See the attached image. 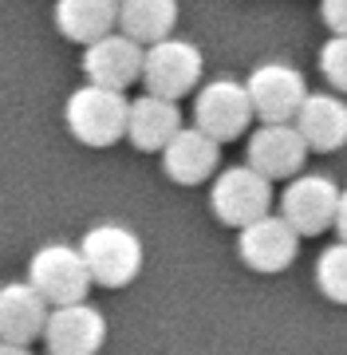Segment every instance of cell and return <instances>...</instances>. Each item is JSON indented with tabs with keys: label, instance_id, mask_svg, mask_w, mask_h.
I'll list each match as a JSON object with an SVG mask.
<instances>
[{
	"label": "cell",
	"instance_id": "obj_1",
	"mask_svg": "<svg viewBox=\"0 0 347 355\" xmlns=\"http://www.w3.org/2000/svg\"><path fill=\"white\" fill-rule=\"evenodd\" d=\"M67 130L75 135L83 146H115L118 139H127L130 127V103L123 91L99 87V83H83L67 95L64 107Z\"/></svg>",
	"mask_w": 347,
	"mask_h": 355
},
{
	"label": "cell",
	"instance_id": "obj_2",
	"mask_svg": "<svg viewBox=\"0 0 347 355\" xmlns=\"http://www.w3.org/2000/svg\"><path fill=\"white\" fill-rule=\"evenodd\" d=\"M28 280L36 284L39 296L52 308L87 300L91 284H95L87 257L75 245H44V249H36L32 261H28Z\"/></svg>",
	"mask_w": 347,
	"mask_h": 355
},
{
	"label": "cell",
	"instance_id": "obj_3",
	"mask_svg": "<svg viewBox=\"0 0 347 355\" xmlns=\"http://www.w3.org/2000/svg\"><path fill=\"white\" fill-rule=\"evenodd\" d=\"M272 205V178L260 174L257 166H229L221 170L213 190H209V209L221 225L244 229L257 217L269 214Z\"/></svg>",
	"mask_w": 347,
	"mask_h": 355
},
{
	"label": "cell",
	"instance_id": "obj_4",
	"mask_svg": "<svg viewBox=\"0 0 347 355\" xmlns=\"http://www.w3.org/2000/svg\"><path fill=\"white\" fill-rule=\"evenodd\" d=\"M79 249L87 257L95 284H103V288H123V284H130L139 277V268H142V241H139V233L127 225L87 229Z\"/></svg>",
	"mask_w": 347,
	"mask_h": 355
},
{
	"label": "cell",
	"instance_id": "obj_5",
	"mask_svg": "<svg viewBox=\"0 0 347 355\" xmlns=\"http://www.w3.org/2000/svg\"><path fill=\"white\" fill-rule=\"evenodd\" d=\"M253 119H257V107H253L249 83H237V79H213L193 99V123L217 142L241 139Z\"/></svg>",
	"mask_w": 347,
	"mask_h": 355
},
{
	"label": "cell",
	"instance_id": "obj_6",
	"mask_svg": "<svg viewBox=\"0 0 347 355\" xmlns=\"http://www.w3.org/2000/svg\"><path fill=\"white\" fill-rule=\"evenodd\" d=\"M202 48L190 44V40H178V36H166L146 48V67H142V83L146 91L154 95H166V99H181L190 95L197 83H202Z\"/></svg>",
	"mask_w": 347,
	"mask_h": 355
},
{
	"label": "cell",
	"instance_id": "obj_7",
	"mask_svg": "<svg viewBox=\"0 0 347 355\" xmlns=\"http://www.w3.org/2000/svg\"><path fill=\"white\" fill-rule=\"evenodd\" d=\"M344 190L323 174H296L281 193V214L300 229V237H320L335 225Z\"/></svg>",
	"mask_w": 347,
	"mask_h": 355
},
{
	"label": "cell",
	"instance_id": "obj_8",
	"mask_svg": "<svg viewBox=\"0 0 347 355\" xmlns=\"http://www.w3.org/2000/svg\"><path fill=\"white\" fill-rule=\"evenodd\" d=\"M237 253L253 272H284L300 253V229L284 214H265L241 229Z\"/></svg>",
	"mask_w": 347,
	"mask_h": 355
},
{
	"label": "cell",
	"instance_id": "obj_9",
	"mask_svg": "<svg viewBox=\"0 0 347 355\" xmlns=\"http://www.w3.org/2000/svg\"><path fill=\"white\" fill-rule=\"evenodd\" d=\"M260 123H292L312 91L292 64H260L244 79Z\"/></svg>",
	"mask_w": 347,
	"mask_h": 355
},
{
	"label": "cell",
	"instance_id": "obj_10",
	"mask_svg": "<svg viewBox=\"0 0 347 355\" xmlns=\"http://www.w3.org/2000/svg\"><path fill=\"white\" fill-rule=\"evenodd\" d=\"M142 67H146V44H139L127 32H111L83 48V76L99 87H130L142 79Z\"/></svg>",
	"mask_w": 347,
	"mask_h": 355
},
{
	"label": "cell",
	"instance_id": "obj_11",
	"mask_svg": "<svg viewBox=\"0 0 347 355\" xmlns=\"http://www.w3.org/2000/svg\"><path fill=\"white\" fill-rule=\"evenodd\" d=\"M308 154H312V146L300 135L296 123H260L249 135V166H257L260 174H269L272 182L296 178L304 170Z\"/></svg>",
	"mask_w": 347,
	"mask_h": 355
},
{
	"label": "cell",
	"instance_id": "obj_12",
	"mask_svg": "<svg viewBox=\"0 0 347 355\" xmlns=\"http://www.w3.org/2000/svg\"><path fill=\"white\" fill-rule=\"evenodd\" d=\"M44 343L52 355H99L107 343V320L99 308H91L87 300L79 304H60L48 316L44 328Z\"/></svg>",
	"mask_w": 347,
	"mask_h": 355
},
{
	"label": "cell",
	"instance_id": "obj_13",
	"mask_svg": "<svg viewBox=\"0 0 347 355\" xmlns=\"http://www.w3.org/2000/svg\"><path fill=\"white\" fill-rule=\"evenodd\" d=\"M221 162V142L213 135L197 127H181L170 146L162 150V170H166L170 182H178V186H197V182H206Z\"/></svg>",
	"mask_w": 347,
	"mask_h": 355
},
{
	"label": "cell",
	"instance_id": "obj_14",
	"mask_svg": "<svg viewBox=\"0 0 347 355\" xmlns=\"http://www.w3.org/2000/svg\"><path fill=\"white\" fill-rule=\"evenodd\" d=\"M178 130H181L178 99H166V95H154V91H142L139 99H130L127 139H130V146H134V150L162 154Z\"/></svg>",
	"mask_w": 347,
	"mask_h": 355
},
{
	"label": "cell",
	"instance_id": "obj_15",
	"mask_svg": "<svg viewBox=\"0 0 347 355\" xmlns=\"http://www.w3.org/2000/svg\"><path fill=\"white\" fill-rule=\"evenodd\" d=\"M48 316H52V304L39 296L32 280L0 288V340H12V343L39 340L44 328H48Z\"/></svg>",
	"mask_w": 347,
	"mask_h": 355
},
{
	"label": "cell",
	"instance_id": "obj_16",
	"mask_svg": "<svg viewBox=\"0 0 347 355\" xmlns=\"http://www.w3.org/2000/svg\"><path fill=\"white\" fill-rule=\"evenodd\" d=\"M292 123L300 127V135L308 139L312 150L332 154L347 142V103L339 99V95H332V91L308 95Z\"/></svg>",
	"mask_w": 347,
	"mask_h": 355
},
{
	"label": "cell",
	"instance_id": "obj_17",
	"mask_svg": "<svg viewBox=\"0 0 347 355\" xmlns=\"http://www.w3.org/2000/svg\"><path fill=\"white\" fill-rule=\"evenodd\" d=\"M55 28L71 44H95L118 28V0H55Z\"/></svg>",
	"mask_w": 347,
	"mask_h": 355
},
{
	"label": "cell",
	"instance_id": "obj_18",
	"mask_svg": "<svg viewBox=\"0 0 347 355\" xmlns=\"http://www.w3.org/2000/svg\"><path fill=\"white\" fill-rule=\"evenodd\" d=\"M178 24V0H118V32L139 44H158Z\"/></svg>",
	"mask_w": 347,
	"mask_h": 355
},
{
	"label": "cell",
	"instance_id": "obj_19",
	"mask_svg": "<svg viewBox=\"0 0 347 355\" xmlns=\"http://www.w3.org/2000/svg\"><path fill=\"white\" fill-rule=\"evenodd\" d=\"M316 288L332 300V304H347V241L328 245L316 261Z\"/></svg>",
	"mask_w": 347,
	"mask_h": 355
},
{
	"label": "cell",
	"instance_id": "obj_20",
	"mask_svg": "<svg viewBox=\"0 0 347 355\" xmlns=\"http://www.w3.org/2000/svg\"><path fill=\"white\" fill-rule=\"evenodd\" d=\"M320 71L335 91L347 95V36L344 32H332V40L320 48Z\"/></svg>",
	"mask_w": 347,
	"mask_h": 355
},
{
	"label": "cell",
	"instance_id": "obj_21",
	"mask_svg": "<svg viewBox=\"0 0 347 355\" xmlns=\"http://www.w3.org/2000/svg\"><path fill=\"white\" fill-rule=\"evenodd\" d=\"M320 12H323V24L332 32L347 36V0H320Z\"/></svg>",
	"mask_w": 347,
	"mask_h": 355
},
{
	"label": "cell",
	"instance_id": "obj_22",
	"mask_svg": "<svg viewBox=\"0 0 347 355\" xmlns=\"http://www.w3.org/2000/svg\"><path fill=\"white\" fill-rule=\"evenodd\" d=\"M335 233H339V241H347V190L339 198V214H335Z\"/></svg>",
	"mask_w": 347,
	"mask_h": 355
},
{
	"label": "cell",
	"instance_id": "obj_23",
	"mask_svg": "<svg viewBox=\"0 0 347 355\" xmlns=\"http://www.w3.org/2000/svg\"><path fill=\"white\" fill-rule=\"evenodd\" d=\"M0 355H32L28 343H12V340H0Z\"/></svg>",
	"mask_w": 347,
	"mask_h": 355
},
{
	"label": "cell",
	"instance_id": "obj_24",
	"mask_svg": "<svg viewBox=\"0 0 347 355\" xmlns=\"http://www.w3.org/2000/svg\"><path fill=\"white\" fill-rule=\"evenodd\" d=\"M0 288H4V284H0Z\"/></svg>",
	"mask_w": 347,
	"mask_h": 355
},
{
	"label": "cell",
	"instance_id": "obj_25",
	"mask_svg": "<svg viewBox=\"0 0 347 355\" xmlns=\"http://www.w3.org/2000/svg\"><path fill=\"white\" fill-rule=\"evenodd\" d=\"M48 355H52V352H48Z\"/></svg>",
	"mask_w": 347,
	"mask_h": 355
}]
</instances>
